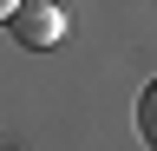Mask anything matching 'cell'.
Masks as SVG:
<instances>
[{"label":"cell","mask_w":157,"mask_h":151,"mask_svg":"<svg viewBox=\"0 0 157 151\" xmlns=\"http://www.w3.org/2000/svg\"><path fill=\"white\" fill-rule=\"evenodd\" d=\"M13 40L20 46H59V33H66V7H52V0H20V7H13Z\"/></svg>","instance_id":"obj_1"},{"label":"cell","mask_w":157,"mask_h":151,"mask_svg":"<svg viewBox=\"0 0 157 151\" xmlns=\"http://www.w3.org/2000/svg\"><path fill=\"white\" fill-rule=\"evenodd\" d=\"M13 7H20V0H0V20H13Z\"/></svg>","instance_id":"obj_3"},{"label":"cell","mask_w":157,"mask_h":151,"mask_svg":"<svg viewBox=\"0 0 157 151\" xmlns=\"http://www.w3.org/2000/svg\"><path fill=\"white\" fill-rule=\"evenodd\" d=\"M137 131H144V145L157 151V79L144 85V99H137Z\"/></svg>","instance_id":"obj_2"}]
</instances>
